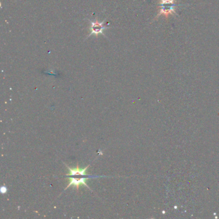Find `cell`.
Returning a JSON list of instances; mask_svg holds the SVG:
<instances>
[{
	"mask_svg": "<svg viewBox=\"0 0 219 219\" xmlns=\"http://www.w3.org/2000/svg\"><path fill=\"white\" fill-rule=\"evenodd\" d=\"M106 177V176H105V175H100V176L93 175V176H89L87 177H82V178H80L79 179H77L74 178V177H69V184L66 186L65 190H66L67 188H68L71 186H73L77 190H79V186L81 185H84L86 187H87L88 189H89L90 190H91V188H90V187L86 183L87 180H88L90 178H97V177Z\"/></svg>",
	"mask_w": 219,
	"mask_h": 219,
	"instance_id": "cell-2",
	"label": "cell"
},
{
	"mask_svg": "<svg viewBox=\"0 0 219 219\" xmlns=\"http://www.w3.org/2000/svg\"><path fill=\"white\" fill-rule=\"evenodd\" d=\"M90 22H91V27H90L91 34L89 35V37L93 34L98 35L99 34H103V30L108 28L104 25V21L99 22L98 20H95L90 21Z\"/></svg>",
	"mask_w": 219,
	"mask_h": 219,
	"instance_id": "cell-3",
	"label": "cell"
},
{
	"mask_svg": "<svg viewBox=\"0 0 219 219\" xmlns=\"http://www.w3.org/2000/svg\"><path fill=\"white\" fill-rule=\"evenodd\" d=\"M1 191H2V194H5V193L7 192V188L6 187H2Z\"/></svg>",
	"mask_w": 219,
	"mask_h": 219,
	"instance_id": "cell-5",
	"label": "cell"
},
{
	"mask_svg": "<svg viewBox=\"0 0 219 219\" xmlns=\"http://www.w3.org/2000/svg\"><path fill=\"white\" fill-rule=\"evenodd\" d=\"M65 164V165L66 166L67 168L68 169V170H70V173L66 174V176H73V175H82V176H89V175H87V174H86V172L87 170V169L89 168V165H87V166H86L84 169H81L79 168V164L77 163L76 164V168L75 169H72L71 168V167L68 166L66 163H64Z\"/></svg>",
	"mask_w": 219,
	"mask_h": 219,
	"instance_id": "cell-4",
	"label": "cell"
},
{
	"mask_svg": "<svg viewBox=\"0 0 219 219\" xmlns=\"http://www.w3.org/2000/svg\"><path fill=\"white\" fill-rule=\"evenodd\" d=\"M159 10L155 19H158L162 15H164L166 18H168L169 15H177L176 8L178 4L175 3V0H159Z\"/></svg>",
	"mask_w": 219,
	"mask_h": 219,
	"instance_id": "cell-1",
	"label": "cell"
}]
</instances>
